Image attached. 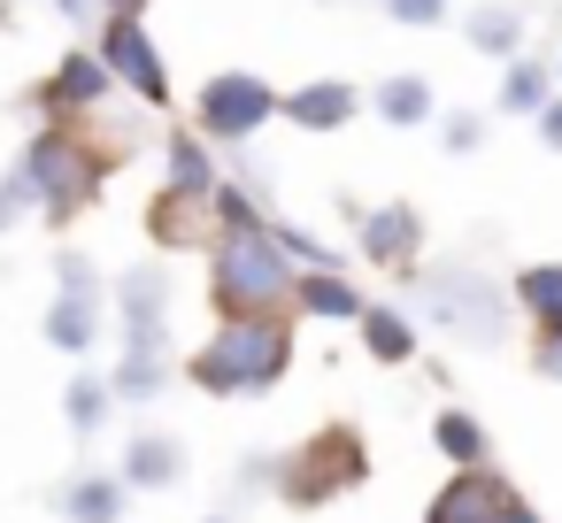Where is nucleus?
I'll return each instance as SVG.
<instances>
[{
	"instance_id": "f257e3e1",
	"label": "nucleus",
	"mask_w": 562,
	"mask_h": 523,
	"mask_svg": "<svg viewBox=\"0 0 562 523\" xmlns=\"http://www.w3.org/2000/svg\"><path fill=\"white\" fill-rule=\"evenodd\" d=\"M101 170H109V162H101L70 124H47V132L24 147V162L9 170V185H16V201L40 208L47 224H70V216L101 193Z\"/></svg>"
},
{
	"instance_id": "f03ea898",
	"label": "nucleus",
	"mask_w": 562,
	"mask_h": 523,
	"mask_svg": "<svg viewBox=\"0 0 562 523\" xmlns=\"http://www.w3.org/2000/svg\"><path fill=\"white\" fill-rule=\"evenodd\" d=\"M285 362H293V331H285V323H270V316H232V323L193 354V377H201L209 393H255V385L285 377Z\"/></svg>"
},
{
	"instance_id": "7ed1b4c3",
	"label": "nucleus",
	"mask_w": 562,
	"mask_h": 523,
	"mask_svg": "<svg viewBox=\"0 0 562 523\" xmlns=\"http://www.w3.org/2000/svg\"><path fill=\"white\" fill-rule=\"evenodd\" d=\"M209 277H216L209 293H216L232 316H270V300L293 293V262H285V247L270 239V224H255V231H224Z\"/></svg>"
},
{
	"instance_id": "20e7f679",
	"label": "nucleus",
	"mask_w": 562,
	"mask_h": 523,
	"mask_svg": "<svg viewBox=\"0 0 562 523\" xmlns=\"http://www.w3.org/2000/svg\"><path fill=\"white\" fill-rule=\"evenodd\" d=\"M193 116H201V139H224V147H232V139H255V132L278 116V93H270L255 70H216V78L201 86V109H193Z\"/></svg>"
},
{
	"instance_id": "39448f33",
	"label": "nucleus",
	"mask_w": 562,
	"mask_h": 523,
	"mask_svg": "<svg viewBox=\"0 0 562 523\" xmlns=\"http://www.w3.org/2000/svg\"><path fill=\"white\" fill-rule=\"evenodd\" d=\"M93 55H101V62H109V78H116V86H132L147 109H170V70H162V55H155V39H147V24H139V16H109Z\"/></svg>"
},
{
	"instance_id": "423d86ee",
	"label": "nucleus",
	"mask_w": 562,
	"mask_h": 523,
	"mask_svg": "<svg viewBox=\"0 0 562 523\" xmlns=\"http://www.w3.org/2000/svg\"><path fill=\"white\" fill-rule=\"evenodd\" d=\"M109 86H116V78H109V62H101V55H86V47H70V55L55 62V78L40 86V109H47L55 124H70V116H93V109L109 101Z\"/></svg>"
},
{
	"instance_id": "0eeeda50",
	"label": "nucleus",
	"mask_w": 562,
	"mask_h": 523,
	"mask_svg": "<svg viewBox=\"0 0 562 523\" xmlns=\"http://www.w3.org/2000/svg\"><path fill=\"white\" fill-rule=\"evenodd\" d=\"M355 109H362V93H355L347 78H316V86H301V93H278V116L301 124V132H339Z\"/></svg>"
},
{
	"instance_id": "6e6552de",
	"label": "nucleus",
	"mask_w": 562,
	"mask_h": 523,
	"mask_svg": "<svg viewBox=\"0 0 562 523\" xmlns=\"http://www.w3.org/2000/svg\"><path fill=\"white\" fill-rule=\"evenodd\" d=\"M508 485L501 477H485V469H462L447 492H439V508H431V523H508Z\"/></svg>"
},
{
	"instance_id": "1a4fd4ad",
	"label": "nucleus",
	"mask_w": 562,
	"mask_h": 523,
	"mask_svg": "<svg viewBox=\"0 0 562 523\" xmlns=\"http://www.w3.org/2000/svg\"><path fill=\"white\" fill-rule=\"evenodd\" d=\"M116 308H124V331H132V339L162 346V308H170V285H162L155 270H132V277L116 285Z\"/></svg>"
},
{
	"instance_id": "9d476101",
	"label": "nucleus",
	"mask_w": 562,
	"mask_h": 523,
	"mask_svg": "<svg viewBox=\"0 0 562 523\" xmlns=\"http://www.w3.org/2000/svg\"><path fill=\"white\" fill-rule=\"evenodd\" d=\"M101 339V293H55V308H47V346H63V354H86Z\"/></svg>"
},
{
	"instance_id": "9b49d317",
	"label": "nucleus",
	"mask_w": 562,
	"mask_h": 523,
	"mask_svg": "<svg viewBox=\"0 0 562 523\" xmlns=\"http://www.w3.org/2000/svg\"><path fill=\"white\" fill-rule=\"evenodd\" d=\"M462 39L477 47V55H524V16L508 9V0H485V9H470V24H462Z\"/></svg>"
},
{
	"instance_id": "f8f14e48",
	"label": "nucleus",
	"mask_w": 562,
	"mask_h": 523,
	"mask_svg": "<svg viewBox=\"0 0 562 523\" xmlns=\"http://www.w3.org/2000/svg\"><path fill=\"white\" fill-rule=\"evenodd\" d=\"M416 208H370V224H362V254L370 262H408L416 254Z\"/></svg>"
},
{
	"instance_id": "ddd939ff",
	"label": "nucleus",
	"mask_w": 562,
	"mask_h": 523,
	"mask_svg": "<svg viewBox=\"0 0 562 523\" xmlns=\"http://www.w3.org/2000/svg\"><path fill=\"white\" fill-rule=\"evenodd\" d=\"M547 93H554L547 62H531V55H508V78H501V109H508V116H539V109H547Z\"/></svg>"
},
{
	"instance_id": "4468645a",
	"label": "nucleus",
	"mask_w": 562,
	"mask_h": 523,
	"mask_svg": "<svg viewBox=\"0 0 562 523\" xmlns=\"http://www.w3.org/2000/svg\"><path fill=\"white\" fill-rule=\"evenodd\" d=\"M370 109H378L385 124H431V78H416V70H408V78H385Z\"/></svg>"
},
{
	"instance_id": "2eb2a0df",
	"label": "nucleus",
	"mask_w": 562,
	"mask_h": 523,
	"mask_svg": "<svg viewBox=\"0 0 562 523\" xmlns=\"http://www.w3.org/2000/svg\"><path fill=\"white\" fill-rule=\"evenodd\" d=\"M293 293H301V308H316V316H362V293H355L339 270H308V277H293Z\"/></svg>"
},
{
	"instance_id": "dca6fc26",
	"label": "nucleus",
	"mask_w": 562,
	"mask_h": 523,
	"mask_svg": "<svg viewBox=\"0 0 562 523\" xmlns=\"http://www.w3.org/2000/svg\"><path fill=\"white\" fill-rule=\"evenodd\" d=\"M209 185H216V170H209L201 132H178L170 139V193H209Z\"/></svg>"
},
{
	"instance_id": "f3484780",
	"label": "nucleus",
	"mask_w": 562,
	"mask_h": 523,
	"mask_svg": "<svg viewBox=\"0 0 562 523\" xmlns=\"http://www.w3.org/2000/svg\"><path fill=\"white\" fill-rule=\"evenodd\" d=\"M362 331H370V354L378 362H408L416 354V323L393 316V308H362Z\"/></svg>"
},
{
	"instance_id": "a211bd4d",
	"label": "nucleus",
	"mask_w": 562,
	"mask_h": 523,
	"mask_svg": "<svg viewBox=\"0 0 562 523\" xmlns=\"http://www.w3.org/2000/svg\"><path fill=\"white\" fill-rule=\"evenodd\" d=\"M516 300L539 316V323H562V262H531L516 277Z\"/></svg>"
},
{
	"instance_id": "6ab92c4d",
	"label": "nucleus",
	"mask_w": 562,
	"mask_h": 523,
	"mask_svg": "<svg viewBox=\"0 0 562 523\" xmlns=\"http://www.w3.org/2000/svg\"><path fill=\"white\" fill-rule=\"evenodd\" d=\"M209 208V193H162L155 201V239H170V247H186V239H201V216Z\"/></svg>"
},
{
	"instance_id": "aec40b11",
	"label": "nucleus",
	"mask_w": 562,
	"mask_h": 523,
	"mask_svg": "<svg viewBox=\"0 0 562 523\" xmlns=\"http://www.w3.org/2000/svg\"><path fill=\"white\" fill-rule=\"evenodd\" d=\"M116 508H124V485L116 477H86L70 492V523H116Z\"/></svg>"
},
{
	"instance_id": "412c9836",
	"label": "nucleus",
	"mask_w": 562,
	"mask_h": 523,
	"mask_svg": "<svg viewBox=\"0 0 562 523\" xmlns=\"http://www.w3.org/2000/svg\"><path fill=\"white\" fill-rule=\"evenodd\" d=\"M124 469H132V485H170L178 477V439H139Z\"/></svg>"
},
{
	"instance_id": "4be33fe9",
	"label": "nucleus",
	"mask_w": 562,
	"mask_h": 523,
	"mask_svg": "<svg viewBox=\"0 0 562 523\" xmlns=\"http://www.w3.org/2000/svg\"><path fill=\"white\" fill-rule=\"evenodd\" d=\"M439 446H447L454 462H485V431H477L470 416H454V408L439 416Z\"/></svg>"
},
{
	"instance_id": "5701e85b",
	"label": "nucleus",
	"mask_w": 562,
	"mask_h": 523,
	"mask_svg": "<svg viewBox=\"0 0 562 523\" xmlns=\"http://www.w3.org/2000/svg\"><path fill=\"white\" fill-rule=\"evenodd\" d=\"M101 416H109V385H101V377H78V385H70V423L93 431Z\"/></svg>"
},
{
	"instance_id": "b1692460",
	"label": "nucleus",
	"mask_w": 562,
	"mask_h": 523,
	"mask_svg": "<svg viewBox=\"0 0 562 523\" xmlns=\"http://www.w3.org/2000/svg\"><path fill=\"white\" fill-rule=\"evenodd\" d=\"M539 377H562V323H539V354H531Z\"/></svg>"
},
{
	"instance_id": "393cba45",
	"label": "nucleus",
	"mask_w": 562,
	"mask_h": 523,
	"mask_svg": "<svg viewBox=\"0 0 562 523\" xmlns=\"http://www.w3.org/2000/svg\"><path fill=\"white\" fill-rule=\"evenodd\" d=\"M385 9H393V24H439L447 0H385Z\"/></svg>"
},
{
	"instance_id": "a878e982",
	"label": "nucleus",
	"mask_w": 562,
	"mask_h": 523,
	"mask_svg": "<svg viewBox=\"0 0 562 523\" xmlns=\"http://www.w3.org/2000/svg\"><path fill=\"white\" fill-rule=\"evenodd\" d=\"M470 147H485V116H454L447 124V155H470Z\"/></svg>"
},
{
	"instance_id": "bb28decb",
	"label": "nucleus",
	"mask_w": 562,
	"mask_h": 523,
	"mask_svg": "<svg viewBox=\"0 0 562 523\" xmlns=\"http://www.w3.org/2000/svg\"><path fill=\"white\" fill-rule=\"evenodd\" d=\"M539 139L562 155V101H554V93H547V109H539Z\"/></svg>"
},
{
	"instance_id": "cd10ccee",
	"label": "nucleus",
	"mask_w": 562,
	"mask_h": 523,
	"mask_svg": "<svg viewBox=\"0 0 562 523\" xmlns=\"http://www.w3.org/2000/svg\"><path fill=\"white\" fill-rule=\"evenodd\" d=\"M16 208H24V201H16V185H0V231L16 224Z\"/></svg>"
},
{
	"instance_id": "c85d7f7f",
	"label": "nucleus",
	"mask_w": 562,
	"mask_h": 523,
	"mask_svg": "<svg viewBox=\"0 0 562 523\" xmlns=\"http://www.w3.org/2000/svg\"><path fill=\"white\" fill-rule=\"evenodd\" d=\"M147 0H101V16H139Z\"/></svg>"
},
{
	"instance_id": "c756f323",
	"label": "nucleus",
	"mask_w": 562,
	"mask_h": 523,
	"mask_svg": "<svg viewBox=\"0 0 562 523\" xmlns=\"http://www.w3.org/2000/svg\"><path fill=\"white\" fill-rule=\"evenodd\" d=\"M0 32H9V0H0Z\"/></svg>"
}]
</instances>
